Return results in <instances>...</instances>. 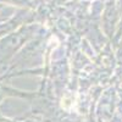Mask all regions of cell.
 <instances>
[{
  "instance_id": "obj_1",
  "label": "cell",
  "mask_w": 122,
  "mask_h": 122,
  "mask_svg": "<svg viewBox=\"0 0 122 122\" xmlns=\"http://www.w3.org/2000/svg\"><path fill=\"white\" fill-rule=\"evenodd\" d=\"M73 101H75V99H73L72 95H65L61 99V106H62V109L68 110L73 106Z\"/></svg>"
}]
</instances>
